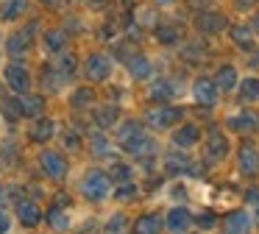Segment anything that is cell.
I'll list each match as a JSON object with an SVG mask.
<instances>
[{"label":"cell","mask_w":259,"mask_h":234,"mask_svg":"<svg viewBox=\"0 0 259 234\" xmlns=\"http://www.w3.org/2000/svg\"><path fill=\"white\" fill-rule=\"evenodd\" d=\"M117 150L128 159H134L137 165L142 162H156L162 156V142H159V134L148 131V126L142 123L140 114H125L117 123V128L112 131Z\"/></svg>","instance_id":"obj_1"},{"label":"cell","mask_w":259,"mask_h":234,"mask_svg":"<svg viewBox=\"0 0 259 234\" xmlns=\"http://www.w3.org/2000/svg\"><path fill=\"white\" fill-rule=\"evenodd\" d=\"M75 192H78L81 201L92 206H101L106 201H112V192H114V181L109 178V170L106 165H87L84 173L78 176V184H75Z\"/></svg>","instance_id":"obj_2"},{"label":"cell","mask_w":259,"mask_h":234,"mask_svg":"<svg viewBox=\"0 0 259 234\" xmlns=\"http://www.w3.org/2000/svg\"><path fill=\"white\" fill-rule=\"evenodd\" d=\"M234 134H229L223 128V123H209L206 134H203V142H201V162L206 167H220L234 156Z\"/></svg>","instance_id":"obj_3"},{"label":"cell","mask_w":259,"mask_h":234,"mask_svg":"<svg viewBox=\"0 0 259 234\" xmlns=\"http://www.w3.org/2000/svg\"><path fill=\"white\" fill-rule=\"evenodd\" d=\"M140 117L148 126V131L159 134V137H167L179 123L187 120V109L179 103H148L140 111Z\"/></svg>","instance_id":"obj_4"},{"label":"cell","mask_w":259,"mask_h":234,"mask_svg":"<svg viewBox=\"0 0 259 234\" xmlns=\"http://www.w3.org/2000/svg\"><path fill=\"white\" fill-rule=\"evenodd\" d=\"M34 165H36V173L51 184H64L70 178V170H73L70 153H64L62 148H48V145L36 148Z\"/></svg>","instance_id":"obj_5"},{"label":"cell","mask_w":259,"mask_h":234,"mask_svg":"<svg viewBox=\"0 0 259 234\" xmlns=\"http://www.w3.org/2000/svg\"><path fill=\"white\" fill-rule=\"evenodd\" d=\"M114 67H117V59L112 56V50H90V53L81 56V78L95 87H103V84L112 81Z\"/></svg>","instance_id":"obj_6"},{"label":"cell","mask_w":259,"mask_h":234,"mask_svg":"<svg viewBox=\"0 0 259 234\" xmlns=\"http://www.w3.org/2000/svg\"><path fill=\"white\" fill-rule=\"evenodd\" d=\"M39 33H42V25L36 20H23V25L14 28L3 42L6 56L9 59H28L34 53V48L39 45Z\"/></svg>","instance_id":"obj_7"},{"label":"cell","mask_w":259,"mask_h":234,"mask_svg":"<svg viewBox=\"0 0 259 234\" xmlns=\"http://www.w3.org/2000/svg\"><path fill=\"white\" fill-rule=\"evenodd\" d=\"M0 78H3V89L12 95H25L36 89V72L28 67L25 59H6Z\"/></svg>","instance_id":"obj_8"},{"label":"cell","mask_w":259,"mask_h":234,"mask_svg":"<svg viewBox=\"0 0 259 234\" xmlns=\"http://www.w3.org/2000/svg\"><path fill=\"white\" fill-rule=\"evenodd\" d=\"M234 173L242 181H259V139L256 137H242L234 145Z\"/></svg>","instance_id":"obj_9"},{"label":"cell","mask_w":259,"mask_h":234,"mask_svg":"<svg viewBox=\"0 0 259 234\" xmlns=\"http://www.w3.org/2000/svg\"><path fill=\"white\" fill-rule=\"evenodd\" d=\"M223 128L234 134L237 139L242 137H256L259 134V106H234L231 111L223 114Z\"/></svg>","instance_id":"obj_10"},{"label":"cell","mask_w":259,"mask_h":234,"mask_svg":"<svg viewBox=\"0 0 259 234\" xmlns=\"http://www.w3.org/2000/svg\"><path fill=\"white\" fill-rule=\"evenodd\" d=\"M198 167H206L203 162L192 159V150H179L170 145L167 150H162L159 156V170L164 176H198Z\"/></svg>","instance_id":"obj_11"},{"label":"cell","mask_w":259,"mask_h":234,"mask_svg":"<svg viewBox=\"0 0 259 234\" xmlns=\"http://www.w3.org/2000/svg\"><path fill=\"white\" fill-rule=\"evenodd\" d=\"M231 25L229 14L220 9H201V11H192V20H190V28L198 33V36L203 39H212V36H220V33H226Z\"/></svg>","instance_id":"obj_12"},{"label":"cell","mask_w":259,"mask_h":234,"mask_svg":"<svg viewBox=\"0 0 259 234\" xmlns=\"http://www.w3.org/2000/svg\"><path fill=\"white\" fill-rule=\"evenodd\" d=\"M190 100L195 109H203V111H214L220 106V100H223V92L218 89V84H214L212 75H195L190 81Z\"/></svg>","instance_id":"obj_13"},{"label":"cell","mask_w":259,"mask_h":234,"mask_svg":"<svg viewBox=\"0 0 259 234\" xmlns=\"http://www.w3.org/2000/svg\"><path fill=\"white\" fill-rule=\"evenodd\" d=\"M87 153H90V159L98 162V165L112 162L114 156L120 153L112 131H103V128H95V126L87 128Z\"/></svg>","instance_id":"obj_14"},{"label":"cell","mask_w":259,"mask_h":234,"mask_svg":"<svg viewBox=\"0 0 259 234\" xmlns=\"http://www.w3.org/2000/svg\"><path fill=\"white\" fill-rule=\"evenodd\" d=\"M203 134H206V126H201L198 120H190V117H187L184 123H179V126L167 134V145H173V148H179V150H192V153H195V150L201 148V142H203Z\"/></svg>","instance_id":"obj_15"},{"label":"cell","mask_w":259,"mask_h":234,"mask_svg":"<svg viewBox=\"0 0 259 234\" xmlns=\"http://www.w3.org/2000/svg\"><path fill=\"white\" fill-rule=\"evenodd\" d=\"M59 131H62V123L53 114H42L36 120H28V126H25V142L34 145V148H42V145H51L53 139H59Z\"/></svg>","instance_id":"obj_16"},{"label":"cell","mask_w":259,"mask_h":234,"mask_svg":"<svg viewBox=\"0 0 259 234\" xmlns=\"http://www.w3.org/2000/svg\"><path fill=\"white\" fill-rule=\"evenodd\" d=\"M253 231H256L253 209H248L242 204L223 212V217H220V234H253Z\"/></svg>","instance_id":"obj_17"},{"label":"cell","mask_w":259,"mask_h":234,"mask_svg":"<svg viewBox=\"0 0 259 234\" xmlns=\"http://www.w3.org/2000/svg\"><path fill=\"white\" fill-rule=\"evenodd\" d=\"M195 228V209L176 201L164 209V234H187Z\"/></svg>","instance_id":"obj_18"},{"label":"cell","mask_w":259,"mask_h":234,"mask_svg":"<svg viewBox=\"0 0 259 234\" xmlns=\"http://www.w3.org/2000/svg\"><path fill=\"white\" fill-rule=\"evenodd\" d=\"M181 95V87L173 75H153L145 84V100L148 103H176Z\"/></svg>","instance_id":"obj_19"},{"label":"cell","mask_w":259,"mask_h":234,"mask_svg":"<svg viewBox=\"0 0 259 234\" xmlns=\"http://www.w3.org/2000/svg\"><path fill=\"white\" fill-rule=\"evenodd\" d=\"M14 217H17V223H20L23 228L36 231L39 226H45V206H42L36 198L23 195V198L14 201Z\"/></svg>","instance_id":"obj_20"},{"label":"cell","mask_w":259,"mask_h":234,"mask_svg":"<svg viewBox=\"0 0 259 234\" xmlns=\"http://www.w3.org/2000/svg\"><path fill=\"white\" fill-rule=\"evenodd\" d=\"M98 100H101L98 87H95V84H90V81H84V84L70 87V92H67V109L75 111V114H90V111L95 109Z\"/></svg>","instance_id":"obj_21"},{"label":"cell","mask_w":259,"mask_h":234,"mask_svg":"<svg viewBox=\"0 0 259 234\" xmlns=\"http://www.w3.org/2000/svg\"><path fill=\"white\" fill-rule=\"evenodd\" d=\"M123 67H125V72H128L131 81L142 84V87L156 75V64H153V59L148 53H142V50H131L128 59L123 61Z\"/></svg>","instance_id":"obj_22"},{"label":"cell","mask_w":259,"mask_h":234,"mask_svg":"<svg viewBox=\"0 0 259 234\" xmlns=\"http://www.w3.org/2000/svg\"><path fill=\"white\" fill-rule=\"evenodd\" d=\"M36 84H39V89L51 98V95H62L64 89L70 87V78L64 75V72L53 64V59H51V61H45V64L39 67V78H36Z\"/></svg>","instance_id":"obj_23"},{"label":"cell","mask_w":259,"mask_h":234,"mask_svg":"<svg viewBox=\"0 0 259 234\" xmlns=\"http://www.w3.org/2000/svg\"><path fill=\"white\" fill-rule=\"evenodd\" d=\"M48 95L42 89H34V92H25L17 95V111H20V120H36V117L48 114Z\"/></svg>","instance_id":"obj_24"},{"label":"cell","mask_w":259,"mask_h":234,"mask_svg":"<svg viewBox=\"0 0 259 234\" xmlns=\"http://www.w3.org/2000/svg\"><path fill=\"white\" fill-rule=\"evenodd\" d=\"M90 123L95 128H103V131H114V128H117V123L123 120V109H120V103H114V100H109V103H101V100H98L95 103V109L90 111Z\"/></svg>","instance_id":"obj_25"},{"label":"cell","mask_w":259,"mask_h":234,"mask_svg":"<svg viewBox=\"0 0 259 234\" xmlns=\"http://www.w3.org/2000/svg\"><path fill=\"white\" fill-rule=\"evenodd\" d=\"M226 36H229V42L234 45L240 53H248V50H253L259 45V36H256V31L251 28L248 20H234L229 25V31H226Z\"/></svg>","instance_id":"obj_26"},{"label":"cell","mask_w":259,"mask_h":234,"mask_svg":"<svg viewBox=\"0 0 259 234\" xmlns=\"http://www.w3.org/2000/svg\"><path fill=\"white\" fill-rule=\"evenodd\" d=\"M151 36L159 48H181L184 45V28L179 22H167V20H159L156 25L151 28Z\"/></svg>","instance_id":"obj_27"},{"label":"cell","mask_w":259,"mask_h":234,"mask_svg":"<svg viewBox=\"0 0 259 234\" xmlns=\"http://www.w3.org/2000/svg\"><path fill=\"white\" fill-rule=\"evenodd\" d=\"M39 45L53 59V56L64 53V50L70 48V33L64 31V25H48V28H42V33H39Z\"/></svg>","instance_id":"obj_28"},{"label":"cell","mask_w":259,"mask_h":234,"mask_svg":"<svg viewBox=\"0 0 259 234\" xmlns=\"http://www.w3.org/2000/svg\"><path fill=\"white\" fill-rule=\"evenodd\" d=\"M212 78H214V84H218V89L223 92V98H229V95L234 98L237 87H240L242 72H240V67H237L234 61H223V64H218V67H214Z\"/></svg>","instance_id":"obj_29"},{"label":"cell","mask_w":259,"mask_h":234,"mask_svg":"<svg viewBox=\"0 0 259 234\" xmlns=\"http://www.w3.org/2000/svg\"><path fill=\"white\" fill-rule=\"evenodd\" d=\"M45 226L51 234H67L73 228V215H70V206L62 204H48L45 206Z\"/></svg>","instance_id":"obj_30"},{"label":"cell","mask_w":259,"mask_h":234,"mask_svg":"<svg viewBox=\"0 0 259 234\" xmlns=\"http://www.w3.org/2000/svg\"><path fill=\"white\" fill-rule=\"evenodd\" d=\"M131 234H164V212L145 209L134 217Z\"/></svg>","instance_id":"obj_31"},{"label":"cell","mask_w":259,"mask_h":234,"mask_svg":"<svg viewBox=\"0 0 259 234\" xmlns=\"http://www.w3.org/2000/svg\"><path fill=\"white\" fill-rule=\"evenodd\" d=\"M59 142H62V150L70 153V156L87 153V128L62 126V131H59Z\"/></svg>","instance_id":"obj_32"},{"label":"cell","mask_w":259,"mask_h":234,"mask_svg":"<svg viewBox=\"0 0 259 234\" xmlns=\"http://www.w3.org/2000/svg\"><path fill=\"white\" fill-rule=\"evenodd\" d=\"M237 106H259V72H245L234 92Z\"/></svg>","instance_id":"obj_33"},{"label":"cell","mask_w":259,"mask_h":234,"mask_svg":"<svg viewBox=\"0 0 259 234\" xmlns=\"http://www.w3.org/2000/svg\"><path fill=\"white\" fill-rule=\"evenodd\" d=\"M34 9V0H0V22L12 25V22H23Z\"/></svg>","instance_id":"obj_34"},{"label":"cell","mask_w":259,"mask_h":234,"mask_svg":"<svg viewBox=\"0 0 259 234\" xmlns=\"http://www.w3.org/2000/svg\"><path fill=\"white\" fill-rule=\"evenodd\" d=\"M131 226H134V217L128 215L125 206L109 212L101 223V234H131Z\"/></svg>","instance_id":"obj_35"},{"label":"cell","mask_w":259,"mask_h":234,"mask_svg":"<svg viewBox=\"0 0 259 234\" xmlns=\"http://www.w3.org/2000/svg\"><path fill=\"white\" fill-rule=\"evenodd\" d=\"M106 170H109V178L114 184H125V181H134L137 178V162L120 153L112 162H106Z\"/></svg>","instance_id":"obj_36"},{"label":"cell","mask_w":259,"mask_h":234,"mask_svg":"<svg viewBox=\"0 0 259 234\" xmlns=\"http://www.w3.org/2000/svg\"><path fill=\"white\" fill-rule=\"evenodd\" d=\"M142 198V184L137 181H125V184H114V192H112V201L120 206H131Z\"/></svg>","instance_id":"obj_37"},{"label":"cell","mask_w":259,"mask_h":234,"mask_svg":"<svg viewBox=\"0 0 259 234\" xmlns=\"http://www.w3.org/2000/svg\"><path fill=\"white\" fill-rule=\"evenodd\" d=\"M53 64L59 67V70L64 72V75L73 81V78H78L81 75V59L75 56V50H64V53H59V56H53Z\"/></svg>","instance_id":"obj_38"},{"label":"cell","mask_w":259,"mask_h":234,"mask_svg":"<svg viewBox=\"0 0 259 234\" xmlns=\"http://www.w3.org/2000/svg\"><path fill=\"white\" fill-rule=\"evenodd\" d=\"M220 217L223 215H218L214 209L203 206V209L195 212V228L203 231V234H214V231H220Z\"/></svg>","instance_id":"obj_39"},{"label":"cell","mask_w":259,"mask_h":234,"mask_svg":"<svg viewBox=\"0 0 259 234\" xmlns=\"http://www.w3.org/2000/svg\"><path fill=\"white\" fill-rule=\"evenodd\" d=\"M20 156H23V150L17 148L14 139H3L0 142V167H14L20 162Z\"/></svg>","instance_id":"obj_40"},{"label":"cell","mask_w":259,"mask_h":234,"mask_svg":"<svg viewBox=\"0 0 259 234\" xmlns=\"http://www.w3.org/2000/svg\"><path fill=\"white\" fill-rule=\"evenodd\" d=\"M98 39L101 42H120V28L114 20H106L101 28H98Z\"/></svg>","instance_id":"obj_41"},{"label":"cell","mask_w":259,"mask_h":234,"mask_svg":"<svg viewBox=\"0 0 259 234\" xmlns=\"http://www.w3.org/2000/svg\"><path fill=\"white\" fill-rule=\"evenodd\" d=\"M242 206H248V209L259 206V181H248V187L242 189Z\"/></svg>","instance_id":"obj_42"},{"label":"cell","mask_w":259,"mask_h":234,"mask_svg":"<svg viewBox=\"0 0 259 234\" xmlns=\"http://www.w3.org/2000/svg\"><path fill=\"white\" fill-rule=\"evenodd\" d=\"M14 212H9L6 206H0V234H9L12 231V226H14Z\"/></svg>","instance_id":"obj_43"},{"label":"cell","mask_w":259,"mask_h":234,"mask_svg":"<svg viewBox=\"0 0 259 234\" xmlns=\"http://www.w3.org/2000/svg\"><path fill=\"white\" fill-rule=\"evenodd\" d=\"M78 3L84 6L87 11H92V14H101V11L109 9V3H112V0H78Z\"/></svg>","instance_id":"obj_44"},{"label":"cell","mask_w":259,"mask_h":234,"mask_svg":"<svg viewBox=\"0 0 259 234\" xmlns=\"http://www.w3.org/2000/svg\"><path fill=\"white\" fill-rule=\"evenodd\" d=\"M229 3H231V9L245 11V14H251L253 9H259V0H229Z\"/></svg>","instance_id":"obj_45"},{"label":"cell","mask_w":259,"mask_h":234,"mask_svg":"<svg viewBox=\"0 0 259 234\" xmlns=\"http://www.w3.org/2000/svg\"><path fill=\"white\" fill-rule=\"evenodd\" d=\"M245 67H248V72H259V45L245 53Z\"/></svg>","instance_id":"obj_46"},{"label":"cell","mask_w":259,"mask_h":234,"mask_svg":"<svg viewBox=\"0 0 259 234\" xmlns=\"http://www.w3.org/2000/svg\"><path fill=\"white\" fill-rule=\"evenodd\" d=\"M53 204H62V206H73V195H67V189H56V195H53Z\"/></svg>","instance_id":"obj_47"},{"label":"cell","mask_w":259,"mask_h":234,"mask_svg":"<svg viewBox=\"0 0 259 234\" xmlns=\"http://www.w3.org/2000/svg\"><path fill=\"white\" fill-rule=\"evenodd\" d=\"M9 201H12V184H6L0 178V206H6Z\"/></svg>","instance_id":"obj_48"},{"label":"cell","mask_w":259,"mask_h":234,"mask_svg":"<svg viewBox=\"0 0 259 234\" xmlns=\"http://www.w3.org/2000/svg\"><path fill=\"white\" fill-rule=\"evenodd\" d=\"M181 0H151V6L153 9H176Z\"/></svg>","instance_id":"obj_49"},{"label":"cell","mask_w":259,"mask_h":234,"mask_svg":"<svg viewBox=\"0 0 259 234\" xmlns=\"http://www.w3.org/2000/svg\"><path fill=\"white\" fill-rule=\"evenodd\" d=\"M39 3L45 6L48 11H59V9H62V6H64V0H39Z\"/></svg>","instance_id":"obj_50"},{"label":"cell","mask_w":259,"mask_h":234,"mask_svg":"<svg viewBox=\"0 0 259 234\" xmlns=\"http://www.w3.org/2000/svg\"><path fill=\"white\" fill-rule=\"evenodd\" d=\"M248 22H251V28L256 31V36H259V9H253V11H251V17H248Z\"/></svg>","instance_id":"obj_51"},{"label":"cell","mask_w":259,"mask_h":234,"mask_svg":"<svg viewBox=\"0 0 259 234\" xmlns=\"http://www.w3.org/2000/svg\"><path fill=\"white\" fill-rule=\"evenodd\" d=\"M3 64H6V50L0 48V70H3Z\"/></svg>","instance_id":"obj_52"},{"label":"cell","mask_w":259,"mask_h":234,"mask_svg":"<svg viewBox=\"0 0 259 234\" xmlns=\"http://www.w3.org/2000/svg\"><path fill=\"white\" fill-rule=\"evenodd\" d=\"M253 217H256V228H259V206L253 209Z\"/></svg>","instance_id":"obj_53"},{"label":"cell","mask_w":259,"mask_h":234,"mask_svg":"<svg viewBox=\"0 0 259 234\" xmlns=\"http://www.w3.org/2000/svg\"><path fill=\"white\" fill-rule=\"evenodd\" d=\"M187 234H203V231H198V228H192V231H187Z\"/></svg>","instance_id":"obj_54"},{"label":"cell","mask_w":259,"mask_h":234,"mask_svg":"<svg viewBox=\"0 0 259 234\" xmlns=\"http://www.w3.org/2000/svg\"><path fill=\"white\" fill-rule=\"evenodd\" d=\"M31 234H39V231H31Z\"/></svg>","instance_id":"obj_55"},{"label":"cell","mask_w":259,"mask_h":234,"mask_svg":"<svg viewBox=\"0 0 259 234\" xmlns=\"http://www.w3.org/2000/svg\"><path fill=\"white\" fill-rule=\"evenodd\" d=\"M256 139H259V134H256Z\"/></svg>","instance_id":"obj_56"},{"label":"cell","mask_w":259,"mask_h":234,"mask_svg":"<svg viewBox=\"0 0 259 234\" xmlns=\"http://www.w3.org/2000/svg\"><path fill=\"white\" fill-rule=\"evenodd\" d=\"M214 234H220V231H214Z\"/></svg>","instance_id":"obj_57"}]
</instances>
